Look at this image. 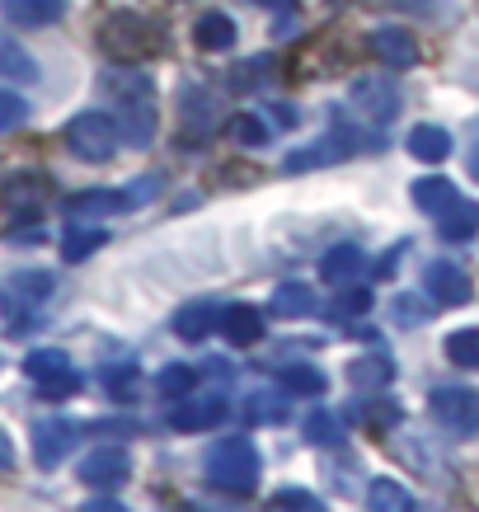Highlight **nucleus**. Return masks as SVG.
I'll return each mask as SVG.
<instances>
[{"mask_svg":"<svg viewBox=\"0 0 479 512\" xmlns=\"http://www.w3.org/2000/svg\"><path fill=\"white\" fill-rule=\"evenodd\" d=\"M99 47L109 52L113 62H151L155 52L165 47V38H160V29H155L146 15H137V10H113L104 24H99Z\"/></svg>","mask_w":479,"mask_h":512,"instance_id":"1","label":"nucleus"},{"mask_svg":"<svg viewBox=\"0 0 479 512\" xmlns=\"http://www.w3.org/2000/svg\"><path fill=\"white\" fill-rule=\"evenodd\" d=\"M259 470H263L259 451L245 437H221L217 447H207V480L221 494H254Z\"/></svg>","mask_w":479,"mask_h":512,"instance_id":"2","label":"nucleus"},{"mask_svg":"<svg viewBox=\"0 0 479 512\" xmlns=\"http://www.w3.org/2000/svg\"><path fill=\"white\" fill-rule=\"evenodd\" d=\"M66 146H71V156L85 160V165H104V160H113L118 146H123L118 118H113V113H80V118L66 123Z\"/></svg>","mask_w":479,"mask_h":512,"instance_id":"3","label":"nucleus"},{"mask_svg":"<svg viewBox=\"0 0 479 512\" xmlns=\"http://www.w3.org/2000/svg\"><path fill=\"white\" fill-rule=\"evenodd\" d=\"M57 278L47 273V268H24L15 278L0 287V315L10 320V329H24L33 315L47 306V296H52Z\"/></svg>","mask_w":479,"mask_h":512,"instance_id":"4","label":"nucleus"},{"mask_svg":"<svg viewBox=\"0 0 479 512\" xmlns=\"http://www.w3.org/2000/svg\"><path fill=\"white\" fill-rule=\"evenodd\" d=\"M24 372H29V381L43 390L47 400H66V395L80 390V376L62 348H33V353L24 357Z\"/></svg>","mask_w":479,"mask_h":512,"instance_id":"5","label":"nucleus"},{"mask_svg":"<svg viewBox=\"0 0 479 512\" xmlns=\"http://www.w3.org/2000/svg\"><path fill=\"white\" fill-rule=\"evenodd\" d=\"M428 409H433V419L447 428V433H479V390L470 386H442L433 390V400H428Z\"/></svg>","mask_w":479,"mask_h":512,"instance_id":"6","label":"nucleus"},{"mask_svg":"<svg viewBox=\"0 0 479 512\" xmlns=\"http://www.w3.org/2000/svg\"><path fill=\"white\" fill-rule=\"evenodd\" d=\"M357 132H329V137H320L315 146H301V151H292V156L282 160V174H306V170H320V165H339V160H348L357 151Z\"/></svg>","mask_w":479,"mask_h":512,"instance_id":"7","label":"nucleus"},{"mask_svg":"<svg viewBox=\"0 0 479 512\" xmlns=\"http://www.w3.org/2000/svg\"><path fill=\"white\" fill-rule=\"evenodd\" d=\"M132 475V461H127L123 447H94L85 461H80V484L90 489H113Z\"/></svg>","mask_w":479,"mask_h":512,"instance_id":"8","label":"nucleus"},{"mask_svg":"<svg viewBox=\"0 0 479 512\" xmlns=\"http://www.w3.org/2000/svg\"><path fill=\"white\" fill-rule=\"evenodd\" d=\"M353 104L367 113L371 123H390L400 113V90H395V80L362 76V80H353Z\"/></svg>","mask_w":479,"mask_h":512,"instance_id":"9","label":"nucleus"},{"mask_svg":"<svg viewBox=\"0 0 479 512\" xmlns=\"http://www.w3.org/2000/svg\"><path fill=\"white\" fill-rule=\"evenodd\" d=\"M423 292L433 296L437 306H465L470 301V278L451 259H433L423 268Z\"/></svg>","mask_w":479,"mask_h":512,"instance_id":"10","label":"nucleus"},{"mask_svg":"<svg viewBox=\"0 0 479 512\" xmlns=\"http://www.w3.org/2000/svg\"><path fill=\"white\" fill-rule=\"evenodd\" d=\"M76 442V428L66 419H38L33 423V461L43 470H57L66 461V451Z\"/></svg>","mask_w":479,"mask_h":512,"instance_id":"11","label":"nucleus"},{"mask_svg":"<svg viewBox=\"0 0 479 512\" xmlns=\"http://www.w3.org/2000/svg\"><path fill=\"white\" fill-rule=\"evenodd\" d=\"M118 132L127 146H146L155 137V94H123L118 99Z\"/></svg>","mask_w":479,"mask_h":512,"instance_id":"12","label":"nucleus"},{"mask_svg":"<svg viewBox=\"0 0 479 512\" xmlns=\"http://www.w3.org/2000/svg\"><path fill=\"white\" fill-rule=\"evenodd\" d=\"M217 325H221V306H217V301H207V296H198V301H188V306H179V311H174V334H179V339H188V343L217 334Z\"/></svg>","mask_w":479,"mask_h":512,"instance_id":"13","label":"nucleus"},{"mask_svg":"<svg viewBox=\"0 0 479 512\" xmlns=\"http://www.w3.org/2000/svg\"><path fill=\"white\" fill-rule=\"evenodd\" d=\"M127 207H132L127 193H113V188H85V193H71V198H66V217L90 221V217H109V212H127Z\"/></svg>","mask_w":479,"mask_h":512,"instance_id":"14","label":"nucleus"},{"mask_svg":"<svg viewBox=\"0 0 479 512\" xmlns=\"http://www.w3.org/2000/svg\"><path fill=\"white\" fill-rule=\"evenodd\" d=\"M371 57L390 71H404V66L418 62V43L404 29H376L371 33Z\"/></svg>","mask_w":479,"mask_h":512,"instance_id":"15","label":"nucleus"},{"mask_svg":"<svg viewBox=\"0 0 479 512\" xmlns=\"http://www.w3.org/2000/svg\"><path fill=\"white\" fill-rule=\"evenodd\" d=\"M0 10L19 29H43V24H57L66 15V0H0Z\"/></svg>","mask_w":479,"mask_h":512,"instance_id":"16","label":"nucleus"},{"mask_svg":"<svg viewBox=\"0 0 479 512\" xmlns=\"http://www.w3.org/2000/svg\"><path fill=\"white\" fill-rule=\"evenodd\" d=\"M235 19L231 15H221V10H207V15L193 24V43L202 47V52H231L235 47Z\"/></svg>","mask_w":479,"mask_h":512,"instance_id":"17","label":"nucleus"},{"mask_svg":"<svg viewBox=\"0 0 479 512\" xmlns=\"http://www.w3.org/2000/svg\"><path fill=\"white\" fill-rule=\"evenodd\" d=\"M437 235L442 240H470V235H479V202H465V198H456L447 207V212H437Z\"/></svg>","mask_w":479,"mask_h":512,"instance_id":"18","label":"nucleus"},{"mask_svg":"<svg viewBox=\"0 0 479 512\" xmlns=\"http://www.w3.org/2000/svg\"><path fill=\"white\" fill-rule=\"evenodd\" d=\"M221 419H226V404L221 400H193V404L170 409L174 433H202V428H212V423H221Z\"/></svg>","mask_w":479,"mask_h":512,"instance_id":"19","label":"nucleus"},{"mask_svg":"<svg viewBox=\"0 0 479 512\" xmlns=\"http://www.w3.org/2000/svg\"><path fill=\"white\" fill-rule=\"evenodd\" d=\"M217 329L226 334V343H235V348H249V343H259L263 320H259V311H254V306H226Z\"/></svg>","mask_w":479,"mask_h":512,"instance_id":"20","label":"nucleus"},{"mask_svg":"<svg viewBox=\"0 0 479 512\" xmlns=\"http://www.w3.org/2000/svg\"><path fill=\"white\" fill-rule=\"evenodd\" d=\"M362 268H367V254H362V249L357 245H334L325 259H320V278L339 287V282H353Z\"/></svg>","mask_w":479,"mask_h":512,"instance_id":"21","label":"nucleus"},{"mask_svg":"<svg viewBox=\"0 0 479 512\" xmlns=\"http://www.w3.org/2000/svg\"><path fill=\"white\" fill-rule=\"evenodd\" d=\"M104 240H109V231L104 226H85V221H71L62 235V259L66 264H80V259H90L94 249H104Z\"/></svg>","mask_w":479,"mask_h":512,"instance_id":"22","label":"nucleus"},{"mask_svg":"<svg viewBox=\"0 0 479 512\" xmlns=\"http://www.w3.org/2000/svg\"><path fill=\"white\" fill-rule=\"evenodd\" d=\"M315 292H310L306 282H282L278 292H273V315L278 320H306V315H315Z\"/></svg>","mask_w":479,"mask_h":512,"instance_id":"23","label":"nucleus"},{"mask_svg":"<svg viewBox=\"0 0 479 512\" xmlns=\"http://www.w3.org/2000/svg\"><path fill=\"white\" fill-rule=\"evenodd\" d=\"M409 156L414 160H428V165H437V160L451 156V137L442 132L437 123H418L414 132H409Z\"/></svg>","mask_w":479,"mask_h":512,"instance_id":"24","label":"nucleus"},{"mask_svg":"<svg viewBox=\"0 0 479 512\" xmlns=\"http://www.w3.org/2000/svg\"><path fill=\"white\" fill-rule=\"evenodd\" d=\"M0 76L5 80H38V62L29 57V47L15 43L10 33H0Z\"/></svg>","mask_w":479,"mask_h":512,"instance_id":"25","label":"nucleus"},{"mask_svg":"<svg viewBox=\"0 0 479 512\" xmlns=\"http://www.w3.org/2000/svg\"><path fill=\"white\" fill-rule=\"evenodd\" d=\"M367 503L376 512H409V508H414V494H409L400 480L376 475V480H371V489H367Z\"/></svg>","mask_w":479,"mask_h":512,"instance_id":"26","label":"nucleus"},{"mask_svg":"<svg viewBox=\"0 0 479 512\" xmlns=\"http://www.w3.org/2000/svg\"><path fill=\"white\" fill-rule=\"evenodd\" d=\"M461 198V193H456V184H451V179H437V174H428V179H418L414 184V202L418 207H423V212H447L451 202Z\"/></svg>","mask_w":479,"mask_h":512,"instance_id":"27","label":"nucleus"},{"mask_svg":"<svg viewBox=\"0 0 479 512\" xmlns=\"http://www.w3.org/2000/svg\"><path fill=\"white\" fill-rule=\"evenodd\" d=\"M245 419L249 423H282L287 419V400H282L278 390H254L245 400Z\"/></svg>","mask_w":479,"mask_h":512,"instance_id":"28","label":"nucleus"},{"mask_svg":"<svg viewBox=\"0 0 479 512\" xmlns=\"http://www.w3.org/2000/svg\"><path fill=\"white\" fill-rule=\"evenodd\" d=\"M447 357L456 362V367H470V372H475L479 367V329L475 325L451 329L447 334Z\"/></svg>","mask_w":479,"mask_h":512,"instance_id":"29","label":"nucleus"},{"mask_svg":"<svg viewBox=\"0 0 479 512\" xmlns=\"http://www.w3.org/2000/svg\"><path fill=\"white\" fill-rule=\"evenodd\" d=\"M348 381L357 390H381L390 381V362L386 357H357L353 367H348Z\"/></svg>","mask_w":479,"mask_h":512,"instance_id":"30","label":"nucleus"},{"mask_svg":"<svg viewBox=\"0 0 479 512\" xmlns=\"http://www.w3.org/2000/svg\"><path fill=\"white\" fill-rule=\"evenodd\" d=\"M306 437L315 447H343V423L329 414V409H315L306 419Z\"/></svg>","mask_w":479,"mask_h":512,"instance_id":"31","label":"nucleus"},{"mask_svg":"<svg viewBox=\"0 0 479 512\" xmlns=\"http://www.w3.org/2000/svg\"><path fill=\"white\" fill-rule=\"evenodd\" d=\"M155 386H160V395H170V400H184V395H193V386H198V372L184 367V362H170Z\"/></svg>","mask_w":479,"mask_h":512,"instance_id":"32","label":"nucleus"},{"mask_svg":"<svg viewBox=\"0 0 479 512\" xmlns=\"http://www.w3.org/2000/svg\"><path fill=\"white\" fill-rule=\"evenodd\" d=\"M38 198H43V179H38V174L5 179V202H10V207H38Z\"/></svg>","mask_w":479,"mask_h":512,"instance_id":"33","label":"nucleus"},{"mask_svg":"<svg viewBox=\"0 0 479 512\" xmlns=\"http://www.w3.org/2000/svg\"><path fill=\"white\" fill-rule=\"evenodd\" d=\"M282 386L292 390V395H320V390H325V376L315 372V367H287V372H282Z\"/></svg>","mask_w":479,"mask_h":512,"instance_id":"34","label":"nucleus"},{"mask_svg":"<svg viewBox=\"0 0 479 512\" xmlns=\"http://www.w3.org/2000/svg\"><path fill=\"white\" fill-rule=\"evenodd\" d=\"M29 118V104L19 99L15 90H0V132H10V127H19Z\"/></svg>","mask_w":479,"mask_h":512,"instance_id":"35","label":"nucleus"},{"mask_svg":"<svg viewBox=\"0 0 479 512\" xmlns=\"http://www.w3.org/2000/svg\"><path fill=\"white\" fill-rule=\"evenodd\" d=\"M231 132H235L240 146H263V141H268V127H263L254 113H240V118L231 123Z\"/></svg>","mask_w":479,"mask_h":512,"instance_id":"36","label":"nucleus"},{"mask_svg":"<svg viewBox=\"0 0 479 512\" xmlns=\"http://www.w3.org/2000/svg\"><path fill=\"white\" fill-rule=\"evenodd\" d=\"M273 508H296V512H320V498L306 494V489H282V494H273Z\"/></svg>","mask_w":479,"mask_h":512,"instance_id":"37","label":"nucleus"},{"mask_svg":"<svg viewBox=\"0 0 479 512\" xmlns=\"http://www.w3.org/2000/svg\"><path fill=\"white\" fill-rule=\"evenodd\" d=\"M390 315H395V325H423V320H428V306L414 301V296H400V301L390 306Z\"/></svg>","mask_w":479,"mask_h":512,"instance_id":"38","label":"nucleus"},{"mask_svg":"<svg viewBox=\"0 0 479 512\" xmlns=\"http://www.w3.org/2000/svg\"><path fill=\"white\" fill-rule=\"evenodd\" d=\"M155 188H160V179H155V174H146V179H132V188H127L132 207H137V202H151V198H155Z\"/></svg>","mask_w":479,"mask_h":512,"instance_id":"39","label":"nucleus"},{"mask_svg":"<svg viewBox=\"0 0 479 512\" xmlns=\"http://www.w3.org/2000/svg\"><path fill=\"white\" fill-rule=\"evenodd\" d=\"M339 311H371V292H362V287H353V292H343L339 296Z\"/></svg>","mask_w":479,"mask_h":512,"instance_id":"40","label":"nucleus"},{"mask_svg":"<svg viewBox=\"0 0 479 512\" xmlns=\"http://www.w3.org/2000/svg\"><path fill=\"white\" fill-rule=\"evenodd\" d=\"M5 470H15V447H10V433L0 428V475Z\"/></svg>","mask_w":479,"mask_h":512,"instance_id":"41","label":"nucleus"},{"mask_svg":"<svg viewBox=\"0 0 479 512\" xmlns=\"http://www.w3.org/2000/svg\"><path fill=\"white\" fill-rule=\"evenodd\" d=\"M470 174H475V179H479V151H475V156H470Z\"/></svg>","mask_w":479,"mask_h":512,"instance_id":"42","label":"nucleus"}]
</instances>
